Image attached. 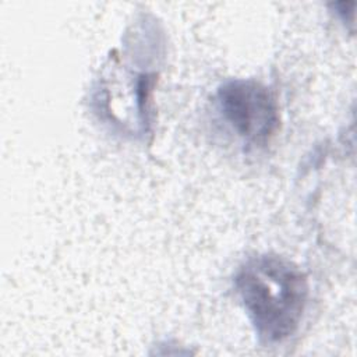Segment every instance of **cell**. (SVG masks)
Returning <instances> with one entry per match:
<instances>
[{"mask_svg":"<svg viewBox=\"0 0 357 357\" xmlns=\"http://www.w3.org/2000/svg\"><path fill=\"white\" fill-rule=\"evenodd\" d=\"M218 103L226 121L250 144L268 142L279 126L278 103L259 82L230 81L219 89Z\"/></svg>","mask_w":357,"mask_h":357,"instance_id":"cell-2","label":"cell"},{"mask_svg":"<svg viewBox=\"0 0 357 357\" xmlns=\"http://www.w3.org/2000/svg\"><path fill=\"white\" fill-rule=\"evenodd\" d=\"M236 289L261 340L282 342L297 331L308 286L290 261L276 255L250 259L236 276Z\"/></svg>","mask_w":357,"mask_h":357,"instance_id":"cell-1","label":"cell"}]
</instances>
